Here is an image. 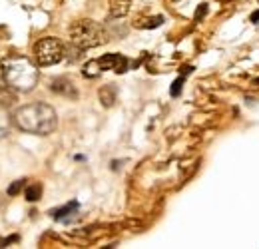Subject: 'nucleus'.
<instances>
[{"label": "nucleus", "instance_id": "f257e3e1", "mask_svg": "<svg viewBox=\"0 0 259 249\" xmlns=\"http://www.w3.org/2000/svg\"><path fill=\"white\" fill-rule=\"evenodd\" d=\"M12 120L18 130H22L26 134H34V136H48L58 126V116H56L54 108L48 104H42V102H34V104H26V106L18 108L12 116Z\"/></svg>", "mask_w": 259, "mask_h": 249}, {"label": "nucleus", "instance_id": "f03ea898", "mask_svg": "<svg viewBox=\"0 0 259 249\" xmlns=\"http://www.w3.org/2000/svg\"><path fill=\"white\" fill-rule=\"evenodd\" d=\"M2 70L4 82L18 92H30L38 84V68L24 56H12L4 60Z\"/></svg>", "mask_w": 259, "mask_h": 249}, {"label": "nucleus", "instance_id": "7ed1b4c3", "mask_svg": "<svg viewBox=\"0 0 259 249\" xmlns=\"http://www.w3.org/2000/svg\"><path fill=\"white\" fill-rule=\"evenodd\" d=\"M70 42L78 50H88L108 42V34L94 20H78L70 28Z\"/></svg>", "mask_w": 259, "mask_h": 249}, {"label": "nucleus", "instance_id": "20e7f679", "mask_svg": "<svg viewBox=\"0 0 259 249\" xmlns=\"http://www.w3.org/2000/svg\"><path fill=\"white\" fill-rule=\"evenodd\" d=\"M64 44L54 36H46V38L38 40L34 46V56H36L38 66H54L64 58Z\"/></svg>", "mask_w": 259, "mask_h": 249}, {"label": "nucleus", "instance_id": "39448f33", "mask_svg": "<svg viewBox=\"0 0 259 249\" xmlns=\"http://www.w3.org/2000/svg\"><path fill=\"white\" fill-rule=\"evenodd\" d=\"M98 62L102 66V70H114L118 74L128 70V58L122 54H106V56L98 58Z\"/></svg>", "mask_w": 259, "mask_h": 249}, {"label": "nucleus", "instance_id": "423d86ee", "mask_svg": "<svg viewBox=\"0 0 259 249\" xmlns=\"http://www.w3.org/2000/svg\"><path fill=\"white\" fill-rule=\"evenodd\" d=\"M50 90L56 94H62V96H68V98H76V96H78L74 84H72L68 78H56V80H52Z\"/></svg>", "mask_w": 259, "mask_h": 249}, {"label": "nucleus", "instance_id": "0eeeda50", "mask_svg": "<svg viewBox=\"0 0 259 249\" xmlns=\"http://www.w3.org/2000/svg\"><path fill=\"white\" fill-rule=\"evenodd\" d=\"M130 0H110V16L112 18H122L130 12Z\"/></svg>", "mask_w": 259, "mask_h": 249}, {"label": "nucleus", "instance_id": "6e6552de", "mask_svg": "<svg viewBox=\"0 0 259 249\" xmlns=\"http://www.w3.org/2000/svg\"><path fill=\"white\" fill-rule=\"evenodd\" d=\"M76 210H78V201H70V203H66L64 208H60V210H52V218L54 219H68L72 214H76Z\"/></svg>", "mask_w": 259, "mask_h": 249}, {"label": "nucleus", "instance_id": "1a4fd4ad", "mask_svg": "<svg viewBox=\"0 0 259 249\" xmlns=\"http://www.w3.org/2000/svg\"><path fill=\"white\" fill-rule=\"evenodd\" d=\"M10 132V116L4 104H0V138Z\"/></svg>", "mask_w": 259, "mask_h": 249}, {"label": "nucleus", "instance_id": "9d476101", "mask_svg": "<svg viewBox=\"0 0 259 249\" xmlns=\"http://www.w3.org/2000/svg\"><path fill=\"white\" fill-rule=\"evenodd\" d=\"M100 100H102V104L104 106H112L114 102H116V90L112 88V86H106V88H102L100 90Z\"/></svg>", "mask_w": 259, "mask_h": 249}, {"label": "nucleus", "instance_id": "9b49d317", "mask_svg": "<svg viewBox=\"0 0 259 249\" xmlns=\"http://www.w3.org/2000/svg\"><path fill=\"white\" fill-rule=\"evenodd\" d=\"M100 72H102V66H100L98 60H90V62L84 66V70H82V74L86 78H96V76H100Z\"/></svg>", "mask_w": 259, "mask_h": 249}, {"label": "nucleus", "instance_id": "f8f14e48", "mask_svg": "<svg viewBox=\"0 0 259 249\" xmlns=\"http://www.w3.org/2000/svg\"><path fill=\"white\" fill-rule=\"evenodd\" d=\"M40 195H42V187L38 186V184H32V186L26 187V199H28V201L40 199Z\"/></svg>", "mask_w": 259, "mask_h": 249}, {"label": "nucleus", "instance_id": "ddd939ff", "mask_svg": "<svg viewBox=\"0 0 259 249\" xmlns=\"http://www.w3.org/2000/svg\"><path fill=\"white\" fill-rule=\"evenodd\" d=\"M163 22L162 16H156V18H150V20H146L144 24H138L140 28H156V26H160Z\"/></svg>", "mask_w": 259, "mask_h": 249}, {"label": "nucleus", "instance_id": "4468645a", "mask_svg": "<svg viewBox=\"0 0 259 249\" xmlns=\"http://www.w3.org/2000/svg\"><path fill=\"white\" fill-rule=\"evenodd\" d=\"M182 84H184V78H178L176 82H174V86H171V96H178L180 94V90H182Z\"/></svg>", "mask_w": 259, "mask_h": 249}, {"label": "nucleus", "instance_id": "2eb2a0df", "mask_svg": "<svg viewBox=\"0 0 259 249\" xmlns=\"http://www.w3.org/2000/svg\"><path fill=\"white\" fill-rule=\"evenodd\" d=\"M22 187H24V180H18V182H16L14 186L8 189V193H10V195H16V193H18V191H20Z\"/></svg>", "mask_w": 259, "mask_h": 249}, {"label": "nucleus", "instance_id": "dca6fc26", "mask_svg": "<svg viewBox=\"0 0 259 249\" xmlns=\"http://www.w3.org/2000/svg\"><path fill=\"white\" fill-rule=\"evenodd\" d=\"M205 12H207V4H201V8H199V10H197V12H195V20H197V18H199V16H203V14H205Z\"/></svg>", "mask_w": 259, "mask_h": 249}, {"label": "nucleus", "instance_id": "f3484780", "mask_svg": "<svg viewBox=\"0 0 259 249\" xmlns=\"http://www.w3.org/2000/svg\"><path fill=\"white\" fill-rule=\"evenodd\" d=\"M251 22H253V24H257L259 22V10H255V12L251 14Z\"/></svg>", "mask_w": 259, "mask_h": 249}, {"label": "nucleus", "instance_id": "a211bd4d", "mask_svg": "<svg viewBox=\"0 0 259 249\" xmlns=\"http://www.w3.org/2000/svg\"><path fill=\"white\" fill-rule=\"evenodd\" d=\"M2 84H4V70L0 68V86H2Z\"/></svg>", "mask_w": 259, "mask_h": 249}]
</instances>
